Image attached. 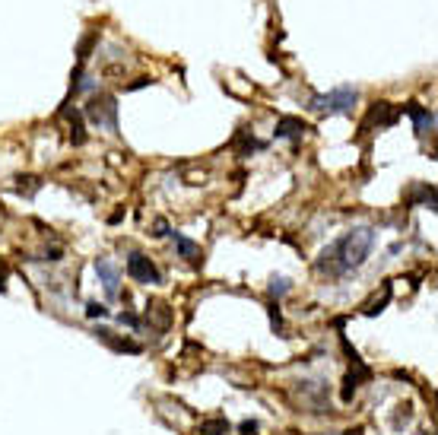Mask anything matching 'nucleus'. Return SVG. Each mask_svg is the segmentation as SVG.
Instances as JSON below:
<instances>
[{
  "mask_svg": "<svg viewBox=\"0 0 438 435\" xmlns=\"http://www.w3.org/2000/svg\"><path fill=\"white\" fill-rule=\"evenodd\" d=\"M375 248V229L372 226H353L350 232H343L337 242H331L321 257L314 261V270L327 280H343V276L356 274L362 264L368 261Z\"/></svg>",
  "mask_w": 438,
  "mask_h": 435,
  "instance_id": "1",
  "label": "nucleus"
},
{
  "mask_svg": "<svg viewBox=\"0 0 438 435\" xmlns=\"http://www.w3.org/2000/svg\"><path fill=\"white\" fill-rule=\"evenodd\" d=\"M356 102H359V90L356 86H337V90L324 92V96H311L308 108L321 114H346L353 112Z\"/></svg>",
  "mask_w": 438,
  "mask_h": 435,
  "instance_id": "2",
  "label": "nucleus"
},
{
  "mask_svg": "<svg viewBox=\"0 0 438 435\" xmlns=\"http://www.w3.org/2000/svg\"><path fill=\"white\" fill-rule=\"evenodd\" d=\"M86 118L92 121L95 127H102V131H118V102L114 96H95L89 99L86 105Z\"/></svg>",
  "mask_w": 438,
  "mask_h": 435,
  "instance_id": "3",
  "label": "nucleus"
},
{
  "mask_svg": "<svg viewBox=\"0 0 438 435\" xmlns=\"http://www.w3.org/2000/svg\"><path fill=\"white\" fill-rule=\"evenodd\" d=\"M127 276L137 283H146V286H159L162 283V270L156 267L146 254H140V251H134V254L127 257Z\"/></svg>",
  "mask_w": 438,
  "mask_h": 435,
  "instance_id": "4",
  "label": "nucleus"
},
{
  "mask_svg": "<svg viewBox=\"0 0 438 435\" xmlns=\"http://www.w3.org/2000/svg\"><path fill=\"white\" fill-rule=\"evenodd\" d=\"M95 274H99V283H102V289H105V296L108 299H118L121 296V270L114 267L108 257H95Z\"/></svg>",
  "mask_w": 438,
  "mask_h": 435,
  "instance_id": "5",
  "label": "nucleus"
},
{
  "mask_svg": "<svg viewBox=\"0 0 438 435\" xmlns=\"http://www.w3.org/2000/svg\"><path fill=\"white\" fill-rule=\"evenodd\" d=\"M305 121L302 118H279L277 121V131H273V137L277 140H292V144H299V140L305 137Z\"/></svg>",
  "mask_w": 438,
  "mask_h": 435,
  "instance_id": "6",
  "label": "nucleus"
},
{
  "mask_svg": "<svg viewBox=\"0 0 438 435\" xmlns=\"http://www.w3.org/2000/svg\"><path fill=\"white\" fill-rule=\"evenodd\" d=\"M407 114L413 118L416 134H420V137H426V134L435 131V114L429 112V108H422V105H416V102H410V105H407Z\"/></svg>",
  "mask_w": 438,
  "mask_h": 435,
  "instance_id": "7",
  "label": "nucleus"
},
{
  "mask_svg": "<svg viewBox=\"0 0 438 435\" xmlns=\"http://www.w3.org/2000/svg\"><path fill=\"white\" fill-rule=\"evenodd\" d=\"M397 114H400V112H397L391 102H375V108H372V121L378 127H391L397 121Z\"/></svg>",
  "mask_w": 438,
  "mask_h": 435,
  "instance_id": "8",
  "label": "nucleus"
},
{
  "mask_svg": "<svg viewBox=\"0 0 438 435\" xmlns=\"http://www.w3.org/2000/svg\"><path fill=\"white\" fill-rule=\"evenodd\" d=\"M169 235H172V239H175V245H178V254H181V257H188V261H197V257H201V245H197V242L184 239V235H181V232H175V229H172V232H169Z\"/></svg>",
  "mask_w": 438,
  "mask_h": 435,
  "instance_id": "9",
  "label": "nucleus"
},
{
  "mask_svg": "<svg viewBox=\"0 0 438 435\" xmlns=\"http://www.w3.org/2000/svg\"><path fill=\"white\" fill-rule=\"evenodd\" d=\"M225 432H229L225 419H203L201 423V435H225Z\"/></svg>",
  "mask_w": 438,
  "mask_h": 435,
  "instance_id": "10",
  "label": "nucleus"
},
{
  "mask_svg": "<svg viewBox=\"0 0 438 435\" xmlns=\"http://www.w3.org/2000/svg\"><path fill=\"white\" fill-rule=\"evenodd\" d=\"M70 124H73V131H70V137H73V144H83V140H86V134H83V114H80V112H73L70 114Z\"/></svg>",
  "mask_w": 438,
  "mask_h": 435,
  "instance_id": "11",
  "label": "nucleus"
},
{
  "mask_svg": "<svg viewBox=\"0 0 438 435\" xmlns=\"http://www.w3.org/2000/svg\"><path fill=\"white\" fill-rule=\"evenodd\" d=\"M289 289H292V283L286 280V276H273V280H270V296L273 299H283Z\"/></svg>",
  "mask_w": 438,
  "mask_h": 435,
  "instance_id": "12",
  "label": "nucleus"
},
{
  "mask_svg": "<svg viewBox=\"0 0 438 435\" xmlns=\"http://www.w3.org/2000/svg\"><path fill=\"white\" fill-rule=\"evenodd\" d=\"M86 315L89 318H108V308H105V305H99V302H89L86 305Z\"/></svg>",
  "mask_w": 438,
  "mask_h": 435,
  "instance_id": "13",
  "label": "nucleus"
},
{
  "mask_svg": "<svg viewBox=\"0 0 438 435\" xmlns=\"http://www.w3.org/2000/svg\"><path fill=\"white\" fill-rule=\"evenodd\" d=\"M270 321H273V331L279 334V331H283V318H279V305L277 302L270 305Z\"/></svg>",
  "mask_w": 438,
  "mask_h": 435,
  "instance_id": "14",
  "label": "nucleus"
},
{
  "mask_svg": "<svg viewBox=\"0 0 438 435\" xmlns=\"http://www.w3.org/2000/svg\"><path fill=\"white\" fill-rule=\"evenodd\" d=\"M118 321H121V324H127V328H137V324H140V318H137L134 311H121Z\"/></svg>",
  "mask_w": 438,
  "mask_h": 435,
  "instance_id": "15",
  "label": "nucleus"
},
{
  "mask_svg": "<svg viewBox=\"0 0 438 435\" xmlns=\"http://www.w3.org/2000/svg\"><path fill=\"white\" fill-rule=\"evenodd\" d=\"M169 232H172V229H169V222L166 220H156V239H162V235H169Z\"/></svg>",
  "mask_w": 438,
  "mask_h": 435,
  "instance_id": "16",
  "label": "nucleus"
},
{
  "mask_svg": "<svg viewBox=\"0 0 438 435\" xmlns=\"http://www.w3.org/2000/svg\"><path fill=\"white\" fill-rule=\"evenodd\" d=\"M146 83H153V80H149V77H140V80H134L127 90H140V86H146Z\"/></svg>",
  "mask_w": 438,
  "mask_h": 435,
  "instance_id": "17",
  "label": "nucleus"
},
{
  "mask_svg": "<svg viewBox=\"0 0 438 435\" xmlns=\"http://www.w3.org/2000/svg\"><path fill=\"white\" fill-rule=\"evenodd\" d=\"M242 432H257V423H242Z\"/></svg>",
  "mask_w": 438,
  "mask_h": 435,
  "instance_id": "18",
  "label": "nucleus"
},
{
  "mask_svg": "<svg viewBox=\"0 0 438 435\" xmlns=\"http://www.w3.org/2000/svg\"><path fill=\"white\" fill-rule=\"evenodd\" d=\"M343 435H365V432H362V426H356V429H346Z\"/></svg>",
  "mask_w": 438,
  "mask_h": 435,
  "instance_id": "19",
  "label": "nucleus"
},
{
  "mask_svg": "<svg viewBox=\"0 0 438 435\" xmlns=\"http://www.w3.org/2000/svg\"><path fill=\"white\" fill-rule=\"evenodd\" d=\"M321 435H333V432H321Z\"/></svg>",
  "mask_w": 438,
  "mask_h": 435,
  "instance_id": "20",
  "label": "nucleus"
}]
</instances>
